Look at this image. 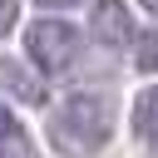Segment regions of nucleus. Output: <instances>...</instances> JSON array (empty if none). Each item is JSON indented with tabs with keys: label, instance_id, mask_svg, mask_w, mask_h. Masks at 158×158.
I'll return each mask as SVG.
<instances>
[{
	"label": "nucleus",
	"instance_id": "f257e3e1",
	"mask_svg": "<svg viewBox=\"0 0 158 158\" xmlns=\"http://www.w3.org/2000/svg\"><path fill=\"white\" fill-rule=\"evenodd\" d=\"M109 133H114V109H109L104 94L79 89V94L59 99V109L49 114V143H54L64 158H89V153H99V148L109 143Z\"/></svg>",
	"mask_w": 158,
	"mask_h": 158
},
{
	"label": "nucleus",
	"instance_id": "f03ea898",
	"mask_svg": "<svg viewBox=\"0 0 158 158\" xmlns=\"http://www.w3.org/2000/svg\"><path fill=\"white\" fill-rule=\"evenodd\" d=\"M25 49H30L35 69L64 74V69L74 64V54H79V30H74L69 20H35V25L25 30Z\"/></svg>",
	"mask_w": 158,
	"mask_h": 158
},
{
	"label": "nucleus",
	"instance_id": "7ed1b4c3",
	"mask_svg": "<svg viewBox=\"0 0 158 158\" xmlns=\"http://www.w3.org/2000/svg\"><path fill=\"white\" fill-rule=\"evenodd\" d=\"M89 30H94V40H99V44L118 49V44H128V40H133V15H128V5H123V0H99V5H94V15H89Z\"/></svg>",
	"mask_w": 158,
	"mask_h": 158
},
{
	"label": "nucleus",
	"instance_id": "20e7f679",
	"mask_svg": "<svg viewBox=\"0 0 158 158\" xmlns=\"http://www.w3.org/2000/svg\"><path fill=\"white\" fill-rule=\"evenodd\" d=\"M133 133L138 138H158V89H143L133 99Z\"/></svg>",
	"mask_w": 158,
	"mask_h": 158
},
{
	"label": "nucleus",
	"instance_id": "39448f33",
	"mask_svg": "<svg viewBox=\"0 0 158 158\" xmlns=\"http://www.w3.org/2000/svg\"><path fill=\"white\" fill-rule=\"evenodd\" d=\"M133 64H138V69H148V74L158 69V30H148V35H138V40H133Z\"/></svg>",
	"mask_w": 158,
	"mask_h": 158
},
{
	"label": "nucleus",
	"instance_id": "423d86ee",
	"mask_svg": "<svg viewBox=\"0 0 158 158\" xmlns=\"http://www.w3.org/2000/svg\"><path fill=\"white\" fill-rule=\"evenodd\" d=\"M15 148H25V138H20V123H15V114L0 104V158H5V153H15Z\"/></svg>",
	"mask_w": 158,
	"mask_h": 158
},
{
	"label": "nucleus",
	"instance_id": "0eeeda50",
	"mask_svg": "<svg viewBox=\"0 0 158 158\" xmlns=\"http://www.w3.org/2000/svg\"><path fill=\"white\" fill-rule=\"evenodd\" d=\"M0 84H10V89H20L25 99H40V89H35V84L25 79V74H15V69H10V59H0Z\"/></svg>",
	"mask_w": 158,
	"mask_h": 158
},
{
	"label": "nucleus",
	"instance_id": "6e6552de",
	"mask_svg": "<svg viewBox=\"0 0 158 158\" xmlns=\"http://www.w3.org/2000/svg\"><path fill=\"white\" fill-rule=\"evenodd\" d=\"M15 20H20V5H15V0H0V35H10Z\"/></svg>",
	"mask_w": 158,
	"mask_h": 158
},
{
	"label": "nucleus",
	"instance_id": "1a4fd4ad",
	"mask_svg": "<svg viewBox=\"0 0 158 158\" xmlns=\"http://www.w3.org/2000/svg\"><path fill=\"white\" fill-rule=\"evenodd\" d=\"M40 5H49V10H69V5H79V0H40Z\"/></svg>",
	"mask_w": 158,
	"mask_h": 158
},
{
	"label": "nucleus",
	"instance_id": "9d476101",
	"mask_svg": "<svg viewBox=\"0 0 158 158\" xmlns=\"http://www.w3.org/2000/svg\"><path fill=\"white\" fill-rule=\"evenodd\" d=\"M148 5H153V10H158V0H148Z\"/></svg>",
	"mask_w": 158,
	"mask_h": 158
}]
</instances>
